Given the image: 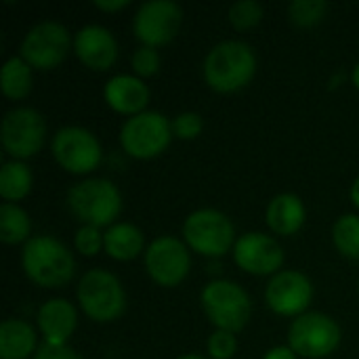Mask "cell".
Masks as SVG:
<instances>
[{
  "mask_svg": "<svg viewBox=\"0 0 359 359\" xmlns=\"http://www.w3.org/2000/svg\"><path fill=\"white\" fill-rule=\"evenodd\" d=\"M25 276L42 288L65 286L76 271V261L67 246L50 236H34L21 252Z\"/></svg>",
  "mask_w": 359,
  "mask_h": 359,
  "instance_id": "obj_1",
  "label": "cell"
},
{
  "mask_svg": "<svg viewBox=\"0 0 359 359\" xmlns=\"http://www.w3.org/2000/svg\"><path fill=\"white\" fill-rule=\"evenodd\" d=\"M257 69V57L250 44L242 40H223L210 48L204 59V78L219 93H233L246 86Z\"/></svg>",
  "mask_w": 359,
  "mask_h": 359,
  "instance_id": "obj_2",
  "label": "cell"
},
{
  "mask_svg": "<svg viewBox=\"0 0 359 359\" xmlns=\"http://www.w3.org/2000/svg\"><path fill=\"white\" fill-rule=\"evenodd\" d=\"M67 208L82 225L111 227L122 210V198L109 179H84L69 187Z\"/></svg>",
  "mask_w": 359,
  "mask_h": 359,
  "instance_id": "obj_3",
  "label": "cell"
},
{
  "mask_svg": "<svg viewBox=\"0 0 359 359\" xmlns=\"http://www.w3.org/2000/svg\"><path fill=\"white\" fill-rule=\"evenodd\" d=\"M200 303L217 330H227L233 334L240 332L252 316L248 292L229 280H212L206 284L200 294Z\"/></svg>",
  "mask_w": 359,
  "mask_h": 359,
  "instance_id": "obj_4",
  "label": "cell"
},
{
  "mask_svg": "<svg viewBox=\"0 0 359 359\" xmlns=\"http://www.w3.org/2000/svg\"><path fill=\"white\" fill-rule=\"evenodd\" d=\"M183 236L191 250L204 257H223L236 246V227L231 219L215 208H200L183 223Z\"/></svg>",
  "mask_w": 359,
  "mask_h": 359,
  "instance_id": "obj_5",
  "label": "cell"
},
{
  "mask_svg": "<svg viewBox=\"0 0 359 359\" xmlns=\"http://www.w3.org/2000/svg\"><path fill=\"white\" fill-rule=\"evenodd\" d=\"M78 303L95 322H111L122 316L126 294L120 280L105 269H90L78 284Z\"/></svg>",
  "mask_w": 359,
  "mask_h": 359,
  "instance_id": "obj_6",
  "label": "cell"
},
{
  "mask_svg": "<svg viewBox=\"0 0 359 359\" xmlns=\"http://www.w3.org/2000/svg\"><path fill=\"white\" fill-rule=\"evenodd\" d=\"M170 137L172 126L160 111H141L128 118L120 130V143L124 151L141 160L162 154L168 147Z\"/></svg>",
  "mask_w": 359,
  "mask_h": 359,
  "instance_id": "obj_7",
  "label": "cell"
},
{
  "mask_svg": "<svg viewBox=\"0 0 359 359\" xmlns=\"http://www.w3.org/2000/svg\"><path fill=\"white\" fill-rule=\"evenodd\" d=\"M288 343L290 349L303 358H326L337 351L341 328L326 313H303L290 324Z\"/></svg>",
  "mask_w": 359,
  "mask_h": 359,
  "instance_id": "obj_8",
  "label": "cell"
},
{
  "mask_svg": "<svg viewBox=\"0 0 359 359\" xmlns=\"http://www.w3.org/2000/svg\"><path fill=\"white\" fill-rule=\"evenodd\" d=\"M46 137V122L34 107H15L4 114L0 139L2 147L15 158L36 156Z\"/></svg>",
  "mask_w": 359,
  "mask_h": 359,
  "instance_id": "obj_9",
  "label": "cell"
},
{
  "mask_svg": "<svg viewBox=\"0 0 359 359\" xmlns=\"http://www.w3.org/2000/svg\"><path fill=\"white\" fill-rule=\"evenodd\" d=\"M69 50V32L59 21L36 23L21 42V59L36 69L57 67Z\"/></svg>",
  "mask_w": 359,
  "mask_h": 359,
  "instance_id": "obj_10",
  "label": "cell"
},
{
  "mask_svg": "<svg viewBox=\"0 0 359 359\" xmlns=\"http://www.w3.org/2000/svg\"><path fill=\"white\" fill-rule=\"evenodd\" d=\"M55 160L74 175L90 172L101 162V143L82 126H63L53 137Z\"/></svg>",
  "mask_w": 359,
  "mask_h": 359,
  "instance_id": "obj_11",
  "label": "cell"
},
{
  "mask_svg": "<svg viewBox=\"0 0 359 359\" xmlns=\"http://www.w3.org/2000/svg\"><path fill=\"white\" fill-rule=\"evenodd\" d=\"M183 23V8L172 0H147L133 19V29L143 46H162L170 42Z\"/></svg>",
  "mask_w": 359,
  "mask_h": 359,
  "instance_id": "obj_12",
  "label": "cell"
},
{
  "mask_svg": "<svg viewBox=\"0 0 359 359\" xmlns=\"http://www.w3.org/2000/svg\"><path fill=\"white\" fill-rule=\"evenodd\" d=\"M189 252L185 244L172 236L156 238L145 250V267L154 282L160 286H177L189 273Z\"/></svg>",
  "mask_w": 359,
  "mask_h": 359,
  "instance_id": "obj_13",
  "label": "cell"
},
{
  "mask_svg": "<svg viewBox=\"0 0 359 359\" xmlns=\"http://www.w3.org/2000/svg\"><path fill=\"white\" fill-rule=\"evenodd\" d=\"M313 299V286L307 276L294 269L278 271L265 290V301L271 311L278 316H303L305 309L311 305Z\"/></svg>",
  "mask_w": 359,
  "mask_h": 359,
  "instance_id": "obj_14",
  "label": "cell"
},
{
  "mask_svg": "<svg viewBox=\"0 0 359 359\" xmlns=\"http://www.w3.org/2000/svg\"><path fill=\"white\" fill-rule=\"evenodd\" d=\"M233 259L236 265L248 273L269 276L284 265V250L273 238L261 231H250L236 240Z\"/></svg>",
  "mask_w": 359,
  "mask_h": 359,
  "instance_id": "obj_15",
  "label": "cell"
},
{
  "mask_svg": "<svg viewBox=\"0 0 359 359\" xmlns=\"http://www.w3.org/2000/svg\"><path fill=\"white\" fill-rule=\"evenodd\" d=\"M78 59L90 69H109L118 59V42L103 25H84L74 38Z\"/></svg>",
  "mask_w": 359,
  "mask_h": 359,
  "instance_id": "obj_16",
  "label": "cell"
},
{
  "mask_svg": "<svg viewBox=\"0 0 359 359\" xmlns=\"http://www.w3.org/2000/svg\"><path fill=\"white\" fill-rule=\"evenodd\" d=\"M103 97L107 105L120 114H141L143 107L149 101V88L147 84L130 74H118L105 82Z\"/></svg>",
  "mask_w": 359,
  "mask_h": 359,
  "instance_id": "obj_17",
  "label": "cell"
},
{
  "mask_svg": "<svg viewBox=\"0 0 359 359\" xmlns=\"http://www.w3.org/2000/svg\"><path fill=\"white\" fill-rule=\"evenodd\" d=\"M76 324L78 313L65 299H50L38 309V328L44 337V343L65 345L76 330Z\"/></svg>",
  "mask_w": 359,
  "mask_h": 359,
  "instance_id": "obj_18",
  "label": "cell"
},
{
  "mask_svg": "<svg viewBox=\"0 0 359 359\" xmlns=\"http://www.w3.org/2000/svg\"><path fill=\"white\" fill-rule=\"evenodd\" d=\"M265 219L271 231L280 236H292L305 223L303 200L294 194H280L269 202Z\"/></svg>",
  "mask_w": 359,
  "mask_h": 359,
  "instance_id": "obj_19",
  "label": "cell"
},
{
  "mask_svg": "<svg viewBox=\"0 0 359 359\" xmlns=\"http://www.w3.org/2000/svg\"><path fill=\"white\" fill-rule=\"evenodd\" d=\"M36 351V332L23 320L0 324V359H27Z\"/></svg>",
  "mask_w": 359,
  "mask_h": 359,
  "instance_id": "obj_20",
  "label": "cell"
},
{
  "mask_svg": "<svg viewBox=\"0 0 359 359\" xmlns=\"http://www.w3.org/2000/svg\"><path fill=\"white\" fill-rule=\"evenodd\" d=\"M143 231L130 223H116L103 233V248L116 261H130L143 250Z\"/></svg>",
  "mask_w": 359,
  "mask_h": 359,
  "instance_id": "obj_21",
  "label": "cell"
},
{
  "mask_svg": "<svg viewBox=\"0 0 359 359\" xmlns=\"http://www.w3.org/2000/svg\"><path fill=\"white\" fill-rule=\"evenodd\" d=\"M32 189V170L25 162L11 160L0 168V196L6 202H17L25 198Z\"/></svg>",
  "mask_w": 359,
  "mask_h": 359,
  "instance_id": "obj_22",
  "label": "cell"
},
{
  "mask_svg": "<svg viewBox=\"0 0 359 359\" xmlns=\"http://www.w3.org/2000/svg\"><path fill=\"white\" fill-rule=\"evenodd\" d=\"M0 86L8 99H23L32 90V67L21 57H11L0 72Z\"/></svg>",
  "mask_w": 359,
  "mask_h": 359,
  "instance_id": "obj_23",
  "label": "cell"
},
{
  "mask_svg": "<svg viewBox=\"0 0 359 359\" xmlns=\"http://www.w3.org/2000/svg\"><path fill=\"white\" fill-rule=\"evenodd\" d=\"M29 231H32V223L27 212L13 202H4L0 206V240L4 244L27 242Z\"/></svg>",
  "mask_w": 359,
  "mask_h": 359,
  "instance_id": "obj_24",
  "label": "cell"
},
{
  "mask_svg": "<svg viewBox=\"0 0 359 359\" xmlns=\"http://www.w3.org/2000/svg\"><path fill=\"white\" fill-rule=\"evenodd\" d=\"M332 242L347 259H359V217L343 215L332 227Z\"/></svg>",
  "mask_w": 359,
  "mask_h": 359,
  "instance_id": "obj_25",
  "label": "cell"
},
{
  "mask_svg": "<svg viewBox=\"0 0 359 359\" xmlns=\"http://www.w3.org/2000/svg\"><path fill=\"white\" fill-rule=\"evenodd\" d=\"M326 11H328V2H324V0H294L288 6L290 19L301 27L316 25L318 21L324 19Z\"/></svg>",
  "mask_w": 359,
  "mask_h": 359,
  "instance_id": "obj_26",
  "label": "cell"
},
{
  "mask_svg": "<svg viewBox=\"0 0 359 359\" xmlns=\"http://www.w3.org/2000/svg\"><path fill=\"white\" fill-rule=\"evenodd\" d=\"M263 17V4L257 0H242L229 6V21L236 29H248Z\"/></svg>",
  "mask_w": 359,
  "mask_h": 359,
  "instance_id": "obj_27",
  "label": "cell"
},
{
  "mask_svg": "<svg viewBox=\"0 0 359 359\" xmlns=\"http://www.w3.org/2000/svg\"><path fill=\"white\" fill-rule=\"evenodd\" d=\"M238 351V341L233 332L215 330L208 339V353L212 359H231Z\"/></svg>",
  "mask_w": 359,
  "mask_h": 359,
  "instance_id": "obj_28",
  "label": "cell"
},
{
  "mask_svg": "<svg viewBox=\"0 0 359 359\" xmlns=\"http://www.w3.org/2000/svg\"><path fill=\"white\" fill-rule=\"evenodd\" d=\"M170 126H172V135H177L179 139H194L202 133L204 120L196 111H183L170 122Z\"/></svg>",
  "mask_w": 359,
  "mask_h": 359,
  "instance_id": "obj_29",
  "label": "cell"
},
{
  "mask_svg": "<svg viewBox=\"0 0 359 359\" xmlns=\"http://www.w3.org/2000/svg\"><path fill=\"white\" fill-rule=\"evenodd\" d=\"M130 65L139 76H154L160 69V55L151 46H141L133 53Z\"/></svg>",
  "mask_w": 359,
  "mask_h": 359,
  "instance_id": "obj_30",
  "label": "cell"
},
{
  "mask_svg": "<svg viewBox=\"0 0 359 359\" xmlns=\"http://www.w3.org/2000/svg\"><path fill=\"white\" fill-rule=\"evenodd\" d=\"M76 248L78 252L86 255V257H93L101 250L103 246V236L99 231V227H93V225H82L78 231H76Z\"/></svg>",
  "mask_w": 359,
  "mask_h": 359,
  "instance_id": "obj_31",
  "label": "cell"
},
{
  "mask_svg": "<svg viewBox=\"0 0 359 359\" xmlns=\"http://www.w3.org/2000/svg\"><path fill=\"white\" fill-rule=\"evenodd\" d=\"M34 359H82L74 349H69L67 345H50L44 343L38 347Z\"/></svg>",
  "mask_w": 359,
  "mask_h": 359,
  "instance_id": "obj_32",
  "label": "cell"
},
{
  "mask_svg": "<svg viewBox=\"0 0 359 359\" xmlns=\"http://www.w3.org/2000/svg\"><path fill=\"white\" fill-rule=\"evenodd\" d=\"M95 6L101 11H120L128 6V0H95Z\"/></svg>",
  "mask_w": 359,
  "mask_h": 359,
  "instance_id": "obj_33",
  "label": "cell"
},
{
  "mask_svg": "<svg viewBox=\"0 0 359 359\" xmlns=\"http://www.w3.org/2000/svg\"><path fill=\"white\" fill-rule=\"evenodd\" d=\"M263 359H297V353L290 347H273Z\"/></svg>",
  "mask_w": 359,
  "mask_h": 359,
  "instance_id": "obj_34",
  "label": "cell"
},
{
  "mask_svg": "<svg viewBox=\"0 0 359 359\" xmlns=\"http://www.w3.org/2000/svg\"><path fill=\"white\" fill-rule=\"evenodd\" d=\"M351 200H353V204L359 208V177L353 181V185H351Z\"/></svg>",
  "mask_w": 359,
  "mask_h": 359,
  "instance_id": "obj_35",
  "label": "cell"
},
{
  "mask_svg": "<svg viewBox=\"0 0 359 359\" xmlns=\"http://www.w3.org/2000/svg\"><path fill=\"white\" fill-rule=\"evenodd\" d=\"M351 78H353V84L359 88V63L353 67V74H351Z\"/></svg>",
  "mask_w": 359,
  "mask_h": 359,
  "instance_id": "obj_36",
  "label": "cell"
},
{
  "mask_svg": "<svg viewBox=\"0 0 359 359\" xmlns=\"http://www.w3.org/2000/svg\"><path fill=\"white\" fill-rule=\"evenodd\" d=\"M179 359H206V358H202V355H198V353H187V355H181Z\"/></svg>",
  "mask_w": 359,
  "mask_h": 359,
  "instance_id": "obj_37",
  "label": "cell"
}]
</instances>
